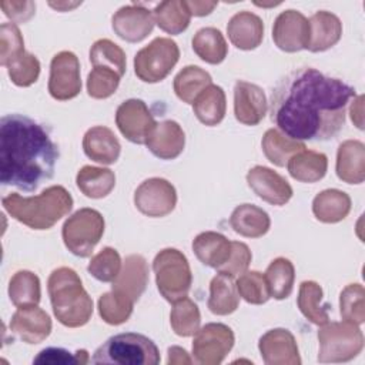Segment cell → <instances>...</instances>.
<instances>
[{
    "mask_svg": "<svg viewBox=\"0 0 365 365\" xmlns=\"http://www.w3.org/2000/svg\"><path fill=\"white\" fill-rule=\"evenodd\" d=\"M322 288L314 281H304L299 285L298 308L302 315L315 325H325L329 321L327 307L321 305Z\"/></svg>",
    "mask_w": 365,
    "mask_h": 365,
    "instance_id": "obj_39",
    "label": "cell"
},
{
    "mask_svg": "<svg viewBox=\"0 0 365 365\" xmlns=\"http://www.w3.org/2000/svg\"><path fill=\"white\" fill-rule=\"evenodd\" d=\"M309 37L307 48L309 51H324L338 43L342 34V26L335 14L318 11L309 20Z\"/></svg>",
    "mask_w": 365,
    "mask_h": 365,
    "instance_id": "obj_24",
    "label": "cell"
},
{
    "mask_svg": "<svg viewBox=\"0 0 365 365\" xmlns=\"http://www.w3.org/2000/svg\"><path fill=\"white\" fill-rule=\"evenodd\" d=\"M211 84V76L205 70L197 66H187L175 76L174 91L180 100L192 104L194 100Z\"/></svg>",
    "mask_w": 365,
    "mask_h": 365,
    "instance_id": "obj_35",
    "label": "cell"
},
{
    "mask_svg": "<svg viewBox=\"0 0 365 365\" xmlns=\"http://www.w3.org/2000/svg\"><path fill=\"white\" fill-rule=\"evenodd\" d=\"M261 145L265 157L278 167L287 165L288 160L294 154L305 150V144L302 141L292 140L275 128L267 130Z\"/></svg>",
    "mask_w": 365,
    "mask_h": 365,
    "instance_id": "obj_33",
    "label": "cell"
},
{
    "mask_svg": "<svg viewBox=\"0 0 365 365\" xmlns=\"http://www.w3.org/2000/svg\"><path fill=\"white\" fill-rule=\"evenodd\" d=\"M188 10L194 16H205L211 13V10L217 6L215 1L208 3V1H185Z\"/></svg>",
    "mask_w": 365,
    "mask_h": 365,
    "instance_id": "obj_53",
    "label": "cell"
},
{
    "mask_svg": "<svg viewBox=\"0 0 365 365\" xmlns=\"http://www.w3.org/2000/svg\"><path fill=\"white\" fill-rule=\"evenodd\" d=\"M267 113V98L261 87L248 81L234 86V114L245 125H257Z\"/></svg>",
    "mask_w": 365,
    "mask_h": 365,
    "instance_id": "obj_18",
    "label": "cell"
},
{
    "mask_svg": "<svg viewBox=\"0 0 365 365\" xmlns=\"http://www.w3.org/2000/svg\"><path fill=\"white\" fill-rule=\"evenodd\" d=\"M231 248V241H228L222 234L214 231L201 232L192 241V251L197 258L204 265L215 269L228 261Z\"/></svg>",
    "mask_w": 365,
    "mask_h": 365,
    "instance_id": "obj_25",
    "label": "cell"
},
{
    "mask_svg": "<svg viewBox=\"0 0 365 365\" xmlns=\"http://www.w3.org/2000/svg\"><path fill=\"white\" fill-rule=\"evenodd\" d=\"M355 90L339 78L312 67L287 74L271 94V120L292 140L325 141L345 123L346 107Z\"/></svg>",
    "mask_w": 365,
    "mask_h": 365,
    "instance_id": "obj_1",
    "label": "cell"
},
{
    "mask_svg": "<svg viewBox=\"0 0 365 365\" xmlns=\"http://www.w3.org/2000/svg\"><path fill=\"white\" fill-rule=\"evenodd\" d=\"M90 61L94 67H107L118 73L121 77L125 73V54L111 40H97L90 50Z\"/></svg>",
    "mask_w": 365,
    "mask_h": 365,
    "instance_id": "obj_41",
    "label": "cell"
},
{
    "mask_svg": "<svg viewBox=\"0 0 365 365\" xmlns=\"http://www.w3.org/2000/svg\"><path fill=\"white\" fill-rule=\"evenodd\" d=\"M178 57L180 50L175 41L167 37H157L135 54L134 71L141 81L158 83L170 74Z\"/></svg>",
    "mask_w": 365,
    "mask_h": 365,
    "instance_id": "obj_9",
    "label": "cell"
},
{
    "mask_svg": "<svg viewBox=\"0 0 365 365\" xmlns=\"http://www.w3.org/2000/svg\"><path fill=\"white\" fill-rule=\"evenodd\" d=\"M154 17L143 7L125 6L113 16V29L117 36L125 41H141L151 33Z\"/></svg>",
    "mask_w": 365,
    "mask_h": 365,
    "instance_id": "obj_19",
    "label": "cell"
},
{
    "mask_svg": "<svg viewBox=\"0 0 365 365\" xmlns=\"http://www.w3.org/2000/svg\"><path fill=\"white\" fill-rule=\"evenodd\" d=\"M121 76L107 67H94L87 78V91L93 98H107L115 93Z\"/></svg>",
    "mask_w": 365,
    "mask_h": 365,
    "instance_id": "obj_46",
    "label": "cell"
},
{
    "mask_svg": "<svg viewBox=\"0 0 365 365\" xmlns=\"http://www.w3.org/2000/svg\"><path fill=\"white\" fill-rule=\"evenodd\" d=\"M177 202V192L171 182L164 178H148L134 192V204L147 217H164Z\"/></svg>",
    "mask_w": 365,
    "mask_h": 365,
    "instance_id": "obj_12",
    "label": "cell"
},
{
    "mask_svg": "<svg viewBox=\"0 0 365 365\" xmlns=\"http://www.w3.org/2000/svg\"><path fill=\"white\" fill-rule=\"evenodd\" d=\"M287 167L292 178L301 182H315L325 175L328 160L322 153L302 150L288 160Z\"/></svg>",
    "mask_w": 365,
    "mask_h": 365,
    "instance_id": "obj_28",
    "label": "cell"
},
{
    "mask_svg": "<svg viewBox=\"0 0 365 365\" xmlns=\"http://www.w3.org/2000/svg\"><path fill=\"white\" fill-rule=\"evenodd\" d=\"M153 269L155 272L157 288L167 301L174 304L187 297L191 288L192 275L182 252L175 248L160 251L153 261Z\"/></svg>",
    "mask_w": 365,
    "mask_h": 365,
    "instance_id": "obj_6",
    "label": "cell"
},
{
    "mask_svg": "<svg viewBox=\"0 0 365 365\" xmlns=\"http://www.w3.org/2000/svg\"><path fill=\"white\" fill-rule=\"evenodd\" d=\"M90 358L86 349H78L76 354H71L70 351L64 348H56L50 346L46 349H41L38 355L33 359L34 364H50V365H84L88 364Z\"/></svg>",
    "mask_w": 365,
    "mask_h": 365,
    "instance_id": "obj_49",
    "label": "cell"
},
{
    "mask_svg": "<svg viewBox=\"0 0 365 365\" xmlns=\"http://www.w3.org/2000/svg\"><path fill=\"white\" fill-rule=\"evenodd\" d=\"M250 188L264 201L272 205H284L292 197V188L288 181L268 167L257 165L247 174Z\"/></svg>",
    "mask_w": 365,
    "mask_h": 365,
    "instance_id": "obj_16",
    "label": "cell"
},
{
    "mask_svg": "<svg viewBox=\"0 0 365 365\" xmlns=\"http://www.w3.org/2000/svg\"><path fill=\"white\" fill-rule=\"evenodd\" d=\"M309 37L308 20L295 10L282 11L274 23L272 38L278 48L287 53H295L307 48Z\"/></svg>",
    "mask_w": 365,
    "mask_h": 365,
    "instance_id": "obj_14",
    "label": "cell"
},
{
    "mask_svg": "<svg viewBox=\"0 0 365 365\" xmlns=\"http://www.w3.org/2000/svg\"><path fill=\"white\" fill-rule=\"evenodd\" d=\"M93 364L114 365H157L160 351L148 336L137 332L118 334L100 345L91 359Z\"/></svg>",
    "mask_w": 365,
    "mask_h": 365,
    "instance_id": "obj_5",
    "label": "cell"
},
{
    "mask_svg": "<svg viewBox=\"0 0 365 365\" xmlns=\"http://www.w3.org/2000/svg\"><path fill=\"white\" fill-rule=\"evenodd\" d=\"M200 309L190 298L184 297L174 302L171 309L170 322L173 331L180 336H191L200 329Z\"/></svg>",
    "mask_w": 365,
    "mask_h": 365,
    "instance_id": "obj_40",
    "label": "cell"
},
{
    "mask_svg": "<svg viewBox=\"0 0 365 365\" xmlns=\"http://www.w3.org/2000/svg\"><path fill=\"white\" fill-rule=\"evenodd\" d=\"M265 279L269 288L271 297L275 299H285L289 297L294 288L295 269L289 259L275 258L265 271Z\"/></svg>",
    "mask_w": 365,
    "mask_h": 365,
    "instance_id": "obj_37",
    "label": "cell"
},
{
    "mask_svg": "<svg viewBox=\"0 0 365 365\" xmlns=\"http://www.w3.org/2000/svg\"><path fill=\"white\" fill-rule=\"evenodd\" d=\"M231 255L228 261L221 265L217 271L222 274H228L231 277H237L244 274L248 269V265L251 262V251L244 242L238 241H231Z\"/></svg>",
    "mask_w": 365,
    "mask_h": 365,
    "instance_id": "obj_50",
    "label": "cell"
},
{
    "mask_svg": "<svg viewBox=\"0 0 365 365\" xmlns=\"http://www.w3.org/2000/svg\"><path fill=\"white\" fill-rule=\"evenodd\" d=\"M21 51H24V41L19 27L14 23H3L0 26V64L6 67Z\"/></svg>",
    "mask_w": 365,
    "mask_h": 365,
    "instance_id": "obj_48",
    "label": "cell"
},
{
    "mask_svg": "<svg viewBox=\"0 0 365 365\" xmlns=\"http://www.w3.org/2000/svg\"><path fill=\"white\" fill-rule=\"evenodd\" d=\"M191 358L188 356L187 351L180 346L168 348V364L170 365H181V364H191Z\"/></svg>",
    "mask_w": 365,
    "mask_h": 365,
    "instance_id": "obj_52",
    "label": "cell"
},
{
    "mask_svg": "<svg viewBox=\"0 0 365 365\" xmlns=\"http://www.w3.org/2000/svg\"><path fill=\"white\" fill-rule=\"evenodd\" d=\"M115 124L121 134L135 144H145L157 125L145 103L137 98H130L118 106Z\"/></svg>",
    "mask_w": 365,
    "mask_h": 365,
    "instance_id": "obj_13",
    "label": "cell"
},
{
    "mask_svg": "<svg viewBox=\"0 0 365 365\" xmlns=\"http://www.w3.org/2000/svg\"><path fill=\"white\" fill-rule=\"evenodd\" d=\"M336 174L348 184L364 180V145L359 141H345L338 148Z\"/></svg>",
    "mask_w": 365,
    "mask_h": 365,
    "instance_id": "obj_29",
    "label": "cell"
},
{
    "mask_svg": "<svg viewBox=\"0 0 365 365\" xmlns=\"http://www.w3.org/2000/svg\"><path fill=\"white\" fill-rule=\"evenodd\" d=\"M104 232V218L93 208L76 211L63 225V241L68 251L77 257L91 255Z\"/></svg>",
    "mask_w": 365,
    "mask_h": 365,
    "instance_id": "obj_8",
    "label": "cell"
},
{
    "mask_svg": "<svg viewBox=\"0 0 365 365\" xmlns=\"http://www.w3.org/2000/svg\"><path fill=\"white\" fill-rule=\"evenodd\" d=\"M234 346L232 329L224 324H207L195 332L194 359L201 365H218Z\"/></svg>",
    "mask_w": 365,
    "mask_h": 365,
    "instance_id": "obj_10",
    "label": "cell"
},
{
    "mask_svg": "<svg viewBox=\"0 0 365 365\" xmlns=\"http://www.w3.org/2000/svg\"><path fill=\"white\" fill-rule=\"evenodd\" d=\"M225 93L220 86H208L192 103L195 117L205 125H217L225 115Z\"/></svg>",
    "mask_w": 365,
    "mask_h": 365,
    "instance_id": "obj_30",
    "label": "cell"
},
{
    "mask_svg": "<svg viewBox=\"0 0 365 365\" xmlns=\"http://www.w3.org/2000/svg\"><path fill=\"white\" fill-rule=\"evenodd\" d=\"M192 50L205 63L220 64L227 57L228 47L220 30L204 27L195 33L192 38Z\"/></svg>",
    "mask_w": 365,
    "mask_h": 365,
    "instance_id": "obj_34",
    "label": "cell"
},
{
    "mask_svg": "<svg viewBox=\"0 0 365 365\" xmlns=\"http://www.w3.org/2000/svg\"><path fill=\"white\" fill-rule=\"evenodd\" d=\"M77 187L88 198H103L111 192L115 185V175L108 168L84 165L76 177Z\"/></svg>",
    "mask_w": 365,
    "mask_h": 365,
    "instance_id": "obj_32",
    "label": "cell"
},
{
    "mask_svg": "<svg viewBox=\"0 0 365 365\" xmlns=\"http://www.w3.org/2000/svg\"><path fill=\"white\" fill-rule=\"evenodd\" d=\"M10 80L19 87H29L37 81L40 74V63L36 56L26 50L14 56L7 64Z\"/></svg>",
    "mask_w": 365,
    "mask_h": 365,
    "instance_id": "obj_43",
    "label": "cell"
},
{
    "mask_svg": "<svg viewBox=\"0 0 365 365\" xmlns=\"http://www.w3.org/2000/svg\"><path fill=\"white\" fill-rule=\"evenodd\" d=\"M364 289L359 284H351L348 285L339 299L341 305V315L345 321L352 322L355 325H359L364 322L365 314H364Z\"/></svg>",
    "mask_w": 365,
    "mask_h": 365,
    "instance_id": "obj_47",
    "label": "cell"
},
{
    "mask_svg": "<svg viewBox=\"0 0 365 365\" xmlns=\"http://www.w3.org/2000/svg\"><path fill=\"white\" fill-rule=\"evenodd\" d=\"M53 312L60 324L70 328L83 327L93 314V299L81 285V279L71 268L54 269L47 282Z\"/></svg>",
    "mask_w": 365,
    "mask_h": 365,
    "instance_id": "obj_4",
    "label": "cell"
},
{
    "mask_svg": "<svg viewBox=\"0 0 365 365\" xmlns=\"http://www.w3.org/2000/svg\"><path fill=\"white\" fill-rule=\"evenodd\" d=\"M185 144V135L178 123L165 120L154 127L145 145L148 150L161 160H173L178 157Z\"/></svg>",
    "mask_w": 365,
    "mask_h": 365,
    "instance_id": "obj_20",
    "label": "cell"
},
{
    "mask_svg": "<svg viewBox=\"0 0 365 365\" xmlns=\"http://www.w3.org/2000/svg\"><path fill=\"white\" fill-rule=\"evenodd\" d=\"M0 7L10 20L17 23L27 21L36 10L33 1H1Z\"/></svg>",
    "mask_w": 365,
    "mask_h": 365,
    "instance_id": "obj_51",
    "label": "cell"
},
{
    "mask_svg": "<svg viewBox=\"0 0 365 365\" xmlns=\"http://www.w3.org/2000/svg\"><path fill=\"white\" fill-rule=\"evenodd\" d=\"M240 295L234 277L218 272L210 284L208 308L215 315H228L238 308Z\"/></svg>",
    "mask_w": 365,
    "mask_h": 365,
    "instance_id": "obj_27",
    "label": "cell"
},
{
    "mask_svg": "<svg viewBox=\"0 0 365 365\" xmlns=\"http://www.w3.org/2000/svg\"><path fill=\"white\" fill-rule=\"evenodd\" d=\"M235 285L238 295L254 305H261L271 297L265 275L258 271H245L240 275Z\"/></svg>",
    "mask_w": 365,
    "mask_h": 365,
    "instance_id": "obj_44",
    "label": "cell"
},
{
    "mask_svg": "<svg viewBox=\"0 0 365 365\" xmlns=\"http://www.w3.org/2000/svg\"><path fill=\"white\" fill-rule=\"evenodd\" d=\"M81 90L80 63L74 53L60 51L50 64L48 91L53 98L64 101L74 98Z\"/></svg>",
    "mask_w": 365,
    "mask_h": 365,
    "instance_id": "obj_11",
    "label": "cell"
},
{
    "mask_svg": "<svg viewBox=\"0 0 365 365\" xmlns=\"http://www.w3.org/2000/svg\"><path fill=\"white\" fill-rule=\"evenodd\" d=\"M88 272L101 282H113L121 271V258L114 248H104L94 255L87 267Z\"/></svg>",
    "mask_w": 365,
    "mask_h": 365,
    "instance_id": "obj_45",
    "label": "cell"
},
{
    "mask_svg": "<svg viewBox=\"0 0 365 365\" xmlns=\"http://www.w3.org/2000/svg\"><path fill=\"white\" fill-rule=\"evenodd\" d=\"M9 297L16 307L37 305L40 302V279L31 271H17L9 284Z\"/></svg>",
    "mask_w": 365,
    "mask_h": 365,
    "instance_id": "obj_38",
    "label": "cell"
},
{
    "mask_svg": "<svg viewBox=\"0 0 365 365\" xmlns=\"http://www.w3.org/2000/svg\"><path fill=\"white\" fill-rule=\"evenodd\" d=\"M351 210V198L339 190H325L312 201V212L322 222H338Z\"/></svg>",
    "mask_w": 365,
    "mask_h": 365,
    "instance_id": "obj_31",
    "label": "cell"
},
{
    "mask_svg": "<svg viewBox=\"0 0 365 365\" xmlns=\"http://www.w3.org/2000/svg\"><path fill=\"white\" fill-rule=\"evenodd\" d=\"M10 331L27 344H40L51 332V319L37 305L17 307L10 321Z\"/></svg>",
    "mask_w": 365,
    "mask_h": 365,
    "instance_id": "obj_17",
    "label": "cell"
},
{
    "mask_svg": "<svg viewBox=\"0 0 365 365\" xmlns=\"http://www.w3.org/2000/svg\"><path fill=\"white\" fill-rule=\"evenodd\" d=\"M319 362H346L364 348V335L359 328L348 321L325 324L318 332Z\"/></svg>",
    "mask_w": 365,
    "mask_h": 365,
    "instance_id": "obj_7",
    "label": "cell"
},
{
    "mask_svg": "<svg viewBox=\"0 0 365 365\" xmlns=\"http://www.w3.org/2000/svg\"><path fill=\"white\" fill-rule=\"evenodd\" d=\"M1 202L14 220L33 230L51 228L73 207L70 192L61 185L48 187L34 197H21L17 192H11Z\"/></svg>",
    "mask_w": 365,
    "mask_h": 365,
    "instance_id": "obj_3",
    "label": "cell"
},
{
    "mask_svg": "<svg viewBox=\"0 0 365 365\" xmlns=\"http://www.w3.org/2000/svg\"><path fill=\"white\" fill-rule=\"evenodd\" d=\"M58 148L37 121L9 114L0 121V180L24 191H34L54 175Z\"/></svg>",
    "mask_w": 365,
    "mask_h": 365,
    "instance_id": "obj_2",
    "label": "cell"
},
{
    "mask_svg": "<svg viewBox=\"0 0 365 365\" xmlns=\"http://www.w3.org/2000/svg\"><path fill=\"white\" fill-rule=\"evenodd\" d=\"M230 225L237 234L242 237L258 238L267 234L271 225V220L262 208L254 204H241L232 211L230 217Z\"/></svg>",
    "mask_w": 365,
    "mask_h": 365,
    "instance_id": "obj_26",
    "label": "cell"
},
{
    "mask_svg": "<svg viewBox=\"0 0 365 365\" xmlns=\"http://www.w3.org/2000/svg\"><path fill=\"white\" fill-rule=\"evenodd\" d=\"M83 150L93 161L100 164H113L120 157L121 145L110 128L97 125L84 134Z\"/></svg>",
    "mask_w": 365,
    "mask_h": 365,
    "instance_id": "obj_23",
    "label": "cell"
},
{
    "mask_svg": "<svg viewBox=\"0 0 365 365\" xmlns=\"http://www.w3.org/2000/svg\"><path fill=\"white\" fill-rule=\"evenodd\" d=\"M231 43L241 50H252L258 47L264 37L262 20L250 11L234 14L227 26Z\"/></svg>",
    "mask_w": 365,
    "mask_h": 365,
    "instance_id": "obj_22",
    "label": "cell"
},
{
    "mask_svg": "<svg viewBox=\"0 0 365 365\" xmlns=\"http://www.w3.org/2000/svg\"><path fill=\"white\" fill-rule=\"evenodd\" d=\"M133 304L134 301L111 289V292L103 294L100 297L98 312L107 324L120 325L130 318L133 312Z\"/></svg>",
    "mask_w": 365,
    "mask_h": 365,
    "instance_id": "obj_42",
    "label": "cell"
},
{
    "mask_svg": "<svg viewBox=\"0 0 365 365\" xmlns=\"http://www.w3.org/2000/svg\"><path fill=\"white\" fill-rule=\"evenodd\" d=\"M148 281V267L141 255H130L124 261V267L113 281V291L125 295L131 301H137L144 292Z\"/></svg>",
    "mask_w": 365,
    "mask_h": 365,
    "instance_id": "obj_21",
    "label": "cell"
},
{
    "mask_svg": "<svg viewBox=\"0 0 365 365\" xmlns=\"http://www.w3.org/2000/svg\"><path fill=\"white\" fill-rule=\"evenodd\" d=\"M262 361L267 365H298L301 364L298 345L294 335L284 328L265 332L258 342Z\"/></svg>",
    "mask_w": 365,
    "mask_h": 365,
    "instance_id": "obj_15",
    "label": "cell"
},
{
    "mask_svg": "<svg viewBox=\"0 0 365 365\" xmlns=\"http://www.w3.org/2000/svg\"><path fill=\"white\" fill-rule=\"evenodd\" d=\"M154 21L168 34H178L190 24L191 13L185 1H163L153 13Z\"/></svg>",
    "mask_w": 365,
    "mask_h": 365,
    "instance_id": "obj_36",
    "label": "cell"
}]
</instances>
